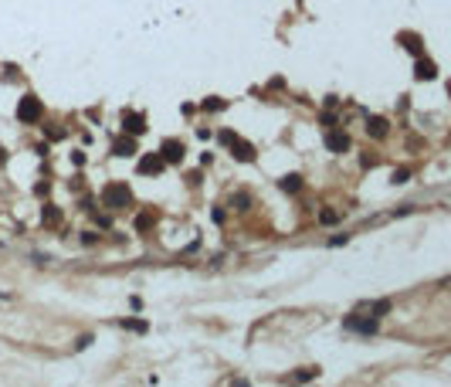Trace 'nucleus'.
Here are the masks:
<instances>
[{
  "label": "nucleus",
  "mask_w": 451,
  "mask_h": 387,
  "mask_svg": "<svg viewBox=\"0 0 451 387\" xmlns=\"http://www.w3.org/2000/svg\"><path fill=\"white\" fill-rule=\"evenodd\" d=\"M129 201H133V190L126 183H109L102 190V204L105 207H129Z\"/></svg>",
  "instance_id": "f257e3e1"
},
{
  "label": "nucleus",
  "mask_w": 451,
  "mask_h": 387,
  "mask_svg": "<svg viewBox=\"0 0 451 387\" xmlns=\"http://www.w3.org/2000/svg\"><path fill=\"white\" fill-rule=\"evenodd\" d=\"M41 116H44L41 102H38L34 95H24V99H20V105H17V119H20V122H38Z\"/></svg>",
  "instance_id": "f03ea898"
},
{
  "label": "nucleus",
  "mask_w": 451,
  "mask_h": 387,
  "mask_svg": "<svg viewBox=\"0 0 451 387\" xmlns=\"http://www.w3.org/2000/svg\"><path fill=\"white\" fill-rule=\"evenodd\" d=\"M122 129H126L129 136H143V133H146V119H143L139 112H126V116H122Z\"/></svg>",
  "instance_id": "7ed1b4c3"
},
{
  "label": "nucleus",
  "mask_w": 451,
  "mask_h": 387,
  "mask_svg": "<svg viewBox=\"0 0 451 387\" xmlns=\"http://www.w3.org/2000/svg\"><path fill=\"white\" fill-rule=\"evenodd\" d=\"M326 146H329L333 153H346V150H350V136L339 133V129H333V133H326Z\"/></svg>",
  "instance_id": "20e7f679"
},
{
  "label": "nucleus",
  "mask_w": 451,
  "mask_h": 387,
  "mask_svg": "<svg viewBox=\"0 0 451 387\" xmlns=\"http://www.w3.org/2000/svg\"><path fill=\"white\" fill-rule=\"evenodd\" d=\"M346 329H356V333H376V316L373 319H356V316H346V323H343Z\"/></svg>",
  "instance_id": "39448f33"
},
{
  "label": "nucleus",
  "mask_w": 451,
  "mask_h": 387,
  "mask_svg": "<svg viewBox=\"0 0 451 387\" xmlns=\"http://www.w3.org/2000/svg\"><path fill=\"white\" fill-rule=\"evenodd\" d=\"M231 153H234V160H241V163H251V160L258 156V153H255V146L244 143V140H234V143H231Z\"/></svg>",
  "instance_id": "423d86ee"
},
{
  "label": "nucleus",
  "mask_w": 451,
  "mask_h": 387,
  "mask_svg": "<svg viewBox=\"0 0 451 387\" xmlns=\"http://www.w3.org/2000/svg\"><path fill=\"white\" fill-rule=\"evenodd\" d=\"M159 153H163L166 163H180V160H183V146H180L176 140H166V143L159 146Z\"/></svg>",
  "instance_id": "0eeeda50"
},
{
  "label": "nucleus",
  "mask_w": 451,
  "mask_h": 387,
  "mask_svg": "<svg viewBox=\"0 0 451 387\" xmlns=\"http://www.w3.org/2000/svg\"><path fill=\"white\" fill-rule=\"evenodd\" d=\"M163 170V156L159 153H146L139 160V173H159Z\"/></svg>",
  "instance_id": "6e6552de"
},
{
  "label": "nucleus",
  "mask_w": 451,
  "mask_h": 387,
  "mask_svg": "<svg viewBox=\"0 0 451 387\" xmlns=\"http://www.w3.org/2000/svg\"><path fill=\"white\" fill-rule=\"evenodd\" d=\"M112 153H116V156H133V153H136V140L126 133L122 140H116V143H112Z\"/></svg>",
  "instance_id": "1a4fd4ad"
},
{
  "label": "nucleus",
  "mask_w": 451,
  "mask_h": 387,
  "mask_svg": "<svg viewBox=\"0 0 451 387\" xmlns=\"http://www.w3.org/2000/svg\"><path fill=\"white\" fill-rule=\"evenodd\" d=\"M414 75L421 78V81H428V78H434V75H438V68H434V61L421 58V61H417V72H414Z\"/></svg>",
  "instance_id": "9d476101"
},
{
  "label": "nucleus",
  "mask_w": 451,
  "mask_h": 387,
  "mask_svg": "<svg viewBox=\"0 0 451 387\" xmlns=\"http://www.w3.org/2000/svg\"><path fill=\"white\" fill-rule=\"evenodd\" d=\"M400 44H404L407 51H414V55H421V38H417V34H400Z\"/></svg>",
  "instance_id": "9b49d317"
},
{
  "label": "nucleus",
  "mask_w": 451,
  "mask_h": 387,
  "mask_svg": "<svg viewBox=\"0 0 451 387\" xmlns=\"http://www.w3.org/2000/svg\"><path fill=\"white\" fill-rule=\"evenodd\" d=\"M278 187L292 194V190H299V187H302V177H299V173H289V177H282V183H278Z\"/></svg>",
  "instance_id": "f8f14e48"
},
{
  "label": "nucleus",
  "mask_w": 451,
  "mask_h": 387,
  "mask_svg": "<svg viewBox=\"0 0 451 387\" xmlns=\"http://www.w3.org/2000/svg\"><path fill=\"white\" fill-rule=\"evenodd\" d=\"M367 133H370V136H383V133H387V119H380V116H376V119H370Z\"/></svg>",
  "instance_id": "ddd939ff"
},
{
  "label": "nucleus",
  "mask_w": 451,
  "mask_h": 387,
  "mask_svg": "<svg viewBox=\"0 0 451 387\" xmlns=\"http://www.w3.org/2000/svg\"><path fill=\"white\" fill-rule=\"evenodd\" d=\"M41 218H44V224H58V221H61V211H58V207H55V204H48V207H44V214H41Z\"/></svg>",
  "instance_id": "4468645a"
},
{
  "label": "nucleus",
  "mask_w": 451,
  "mask_h": 387,
  "mask_svg": "<svg viewBox=\"0 0 451 387\" xmlns=\"http://www.w3.org/2000/svg\"><path fill=\"white\" fill-rule=\"evenodd\" d=\"M122 326H126V329H136V333H146V323H143V319H126Z\"/></svg>",
  "instance_id": "2eb2a0df"
},
{
  "label": "nucleus",
  "mask_w": 451,
  "mask_h": 387,
  "mask_svg": "<svg viewBox=\"0 0 451 387\" xmlns=\"http://www.w3.org/2000/svg\"><path fill=\"white\" fill-rule=\"evenodd\" d=\"M136 228H139V231L153 228V214H139V218H136Z\"/></svg>",
  "instance_id": "dca6fc26"
},
{
  "label": "nucleus",
  "mask_w": 451,
  "mask_h": 387,
  "mask_svg": "<svg viewBox=\"0 0 451 387\" xmlns=\"http://www.w3.org/2000/svg\"><path fill=\"white\" fill-rule=\"evenodd\" d=\"M248 204H251L248 194H237V197H234V207H237V211H248Z\"/></svg>",
  "instance_id": "f3484780"
},
{
  "label": "nucleus",
  "mask_w": 451,
  "mask_h": 387,
  "mask_svg": "<svg viewBox=\"0 0 451 387\" xmlns=\"http://www.w3.org/2000/svg\"><path fill=\"white\" fill-rule=\"evenodd\" d=\"M319 221H322V224H336V221H339V214H333V211H322V214H319Z\"/></svg>",
  "instance_id": "a211bd4d"
},
{
  "label": "nucleus",
  "mask_w": 451,
  "mask_h": 387,
  "mask_svg": "<svg viewBox=\"0 0 451 387\" xmlns=\"http://www.w3.org/2000/svg\"><path fill=\"white\" fill-rule=\"evenodd\" d=\"M217 140H221V143H224V146H231V143H234V140H237V136H234V133H231V129H224V133H221V136H217Z\"/></svg>",
  "instance_id": "6ab92c4d"
},
{
  "label": "nucleus",
  "mask_w": 451,
  "mask_h": 387,
  "mask_svg": "<svg viewBox=\"0 0 451 387\" xmlns=\"http://www.w3.org/2000/svg\"><path fill=\"white\" fill-rule=\"evenodd\" d=\"M346 241H350L346 234H336V238H329V248H339V244H346Z\"/></svg>",
  "instance_id": "aec40b11"
},
{
  "label": "nucleus",
  "mask_w": 451,
  "mask_h": 387,
  "mask_svg": "<svg viewBox=\"0 0 451 387\" xmlns=\"http://www.w3.org/2000/svg\"><path fill=\"white\" fill-rule=\"evenodd\" d=\"M204 109H224V102H221V99H207Z\"/></svg>",
  "instance_id": "412c9836"
},
{
  "label": "nucleus",
  "mask_w": 451,
  "mask_h": 387,
  "mask_svg": "<svg viewBox=\"0 0 451 387\" xmlns=\"http://www.w3.org/2000/svg\"><path fill=\"white\" fill-rule=\"evenodd\" d=\"M407 177H411V173H407V170H397V173H393V183H404V180H407Z\"/></svg>",
  "instance_id": "4be33fe9"
},
{
  "label": "nucleus",
  "mask_w": 451,
  "mask_h": 387,
  "mask_svg": "<svg viewBox=\"0 0 451 387\" xmlns=\"http://www.w3.org/2000/svg\"><path fill=\"white\" fill-rule=\"evenodd\" d=\"M3 160H7V153H3V146H0V163H3Z\"/></svg>",
  "instance_id": "5701e85b"
}]
</instances>
